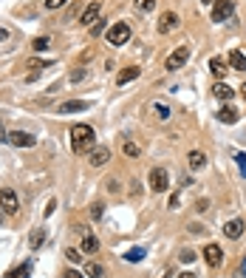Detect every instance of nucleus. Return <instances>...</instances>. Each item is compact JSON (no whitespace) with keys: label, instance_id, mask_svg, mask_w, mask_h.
<instances>
[{"label":"nucleus","instance_id":"31","mask_svg":"<svg viewBox=\"0 0 246 278\" xmlns=\"http://www.w3.org/2000/svg\"><path fill=\"white\" fill-rule=\"evenodd\" d=\"M153 6H156V0H139V9L142 12H153Z\"/></svg>","mask_w":246,"mask_h":278},{"label":"nucleus","instance_id":"1","mask_svg":"<svg viewBox=\"0 0 246 278\" xmlns=\"http://www.w3.org/2000/svg\"><path fill=\"white\" fill-rule=\"evenodd\" d=\"M96 145V134H93V128L85 125V122H77V125L71 128V148H74V153H88L91 148Z\"/></svg>","mask_w":246,"mask_h":278},{"label":"nucleus","instance_id":"18","mask_svg":"<svg viewBox=\"0 0 246 278\" xmlns=\"http://www.w3.org/2000/svg\"><path fill=\"white\" fill-rule=\"evenodd\" d=\"M213 94L218 97V100H224V103H229V100L235 97V94H232V88H229V85H224V82H215V85H213Z\"/></svg>","mask_w":246,"mask_h":278},{"label":"nucleus","instance_id":"37","mask_svg":"<svg viewBox=\"0 0 246 278\" xmlns=\"http://www.w3.org/2000/svg\"><path fill=\"white\" fill-rule=\"evenodd\" d=\"M130 193H133V196H139V193H142V187H139V182H133V185H130Z\"/></svg>","mask_w":246,"mask_h":278},{"label":"nucleus","instance_id":"3","mask_svg":"<svg viewBox=\"0 0 246 278\" xmlns=\"http://www.w3.org/2000/svg\"><path fill=\"white\" fill-rule=\"evenodd\" d=\"M167 187H170L167 171H164V168H153V171H150V190H153V193H164Z\"/></svg>","mask_w":246,"mask_h":278},{"label":"nucleus","instance_id":"26","mask_svg":"<svg viewBox=\"0 0 246 278\" xmlns=\"http://www.w3.org/2000/svg\"><path fill=\"white\" fill-rule=\"evenodd\" d=\"M102 213H105V205L93 202V205H91V219H102Z\"/></svg>","mask_w":246,"mask_h":278},{"label":"nucleus","instance_id":"8","mask_svg":"<svg viewBox=\"0 0 246 278\" xmlns=\"http://www.w3.org/2000/svg\"><path fill=\"white\" fill-rule=\"evenodd\" d=\"M229 14H232V0H213V20L215 23H224Z\"/></svg>","mask_w":246,"mask_h":278},{"label":"nucleus","instance_id":"16","mask_svg":"<svg viewBox=\"0 0 246 278\" xmlns=\"http://www.w3.org/2000/svg\"><path fill=\"white\" fill-rule=\"evenodd\" d=\"M187 162H190V171H201V168H207V156L201 151H192L187 156Z\"/></svg>","mask_w":246,"mask_h":278},{"label":"nucleus","instance_id":"36","mask_svg":"<svg viewBox=\"0 0 246 278\" xmlns=\"http://www.w3.org/2000/svg\"><path fill=\"white\" fill-rule=\"evenodd\" d=\"M82 77H85V71H82V69H77V71H74V74H71V80H74V82H79V80H82Z\"/></svg>","mask_w":246,"mask_h":278},{"label":"nucleus","instance_id":"21","mask_svg":"<svg viewBox=\"0 0 246 278\" xmlns=\"http://www.w3.org/2000/svg\"><path fill=\"white\" fill-rule=\"evenodd\" d=\"M45 242V230L43 227H37V230H31V239H29V244H31V250H40Z\"/></svg>","mask_w":246,"mask_h":278},{"label":"nucleus","instance_id":"39","mask_svg":"<svg viewBox=\"0 0 246 278\" xmlns=\"http://www.w3.org/2000/svg\"><path fill=\"white\" fill-rule=\"evenodd\" d=\"M6 37H9V32H6V29H0V40H6Z\"/></svg>","mask_w":246,"mask_h":278},{"label":"nucleus","instance_id":"34","mask_svg":"<svg viewBox=\"0 0 246 278\" xmlns=\"http://www.w3.org/2000/svg\"><path fill=\"white\" fill-rule=\"evenodd\" d=\"M62 3H65V0H45V6H48V9H60Z\"/></svg>","mask_w":246,"mask_h":278},{"label":"nucleus","instance_id":"41","mask_svg":"<svg viewBox=\"0 0 246 278\" xmlns=\"http://www.w3.org/2000/svg\"><path fill=\"white\" fill-rule=\"evenodd\" d=\"M201 3H213V0H201Z\"/></svg>","mask_w":246,"mask_h":278},{"label":"nucleus","instance_id":"2","mask_svg":"<svg viewBox=\"0 0 246 278\" xmlns=\"http://www.w3.org/2000/svg\"><path fill=\"white\" fill-rule=\"evenodd\" d=\"M127 40H130V26L127 23H113L108 29V43L111 46H124Z\"/></svg>","mask_w":246,"mask_h":278},{"label":"nucleus","instance_id":"40","mask_svg":"<svg viewBox=\"0 0 246 278\" xmlns=\"http://www.w3.org/2000/svg\"><path fill=\"white\" fill-rule=\"evenodd\" d=\"M241 97L246 100V80H244V85H241Z\"/></svg>","mask_w":246,"mask_h":278},{"label":"nucleus","instance_id":"7","mask_svg":"<svg viewBox=\"0 0 246 278\" xmlns=\"http://www.w3.org/2000/svg\"><path fill=\"white\" fill-rule=\"evenodd\" d=\"M204 261L213 267V270L215 267H221L224 264V250H221L218 244H207V247H204Z\"/></svg>","mask_w":246,"mask_h":278},{"label":"nucleus","instance_id":"5","mask_svg":"<svg viewBox=\"0 0 246 278\" xmlns=\"http://www.w3.org/2000/svg\"><path fill=\"white\" fill-rule=\"evenodd\" d=\"M0 208L6 210L9 216H14V213H17L20 202H17V193H14L11 187H3V190H0Z\"/></svg>","mask_w":246,"mask_h":278},{"label":"nucleus","instance_id":"28","mask_svg":"<svg viewBox=\"0 0 246 278\" xmlns=\"http://www.w3.org/2000/svg\"><path fill=\"white\" fill-rule=\"evenodd\" d=\"M45 46H48V37H37V40L31 43V48H34V51H43Z\"/></svg>","mask_w":246,"mask_h":278},{"label":"nucleus","instance_id":"25","mask_svg":"<svg viewBox=\"0 0 246 278\" xmlns=\"http://www.w3.org/2000/svg\"><path fill=\"white\" fill-rule=\"evenodd\" d=\"M26 66L29 69H48V66H54V60H29Z\"/></svg>","mask_w":246,"mask_h":278},{"label":"nucleus","instance_id":"23","mask_svg":"<svg viewBox=\"0 0 246 278\" xmlns=\"http://www.w3.org/2000/svg\"><path fill=\"white\" fill-rule=\"evenodd\" d=\"M96 250H99L96 236H85V239H82V253H96Z\"/></svg>","mask_w":246,"mask_h":278},{"label":"nucleus","instance_id":"38","mask_svg":"<svg viewBox=\"0 0 246 278\" xmlns=\"http://www.w3.org/2000/svg\"><path fill=\"white\" fill-rule=\"evenodd\" d=\"M179 278H195V273H179Z\"/></svg>","mask_w":246,"mask_h":278},{"label":"nucleus","instance_id":"12","mask_svg":"<svg viewBox=\"0 0 246 278\" xmlns=\"http://www.w3.org/2000/svg\"><path fill=\"white\" fill-rule=\"evenodd\" d=\"M91 103H85V100H68V103L60 105V114H79V111H88Z\"/></svg>","mask_w":246,"mask_h":278},{"label":"nucleus","instance_id":"19","mask_svg":"<svg viewBox=\"0 0 246 278\" xmlns=\"http://www.w3.org/2000/svg\"><path fill=\"white\" fill-rule=\"evenodd\" d=\"M29 273H31V261H23L20 267L9 270V273H6V278H29Z\"/></svg>","mask_w":246,"mask_h":278},{"label":"nucleus","instance_id":"10","mask_svg":"<svg viewBox=\"0 0 246 278\" xmlns=\"http://www.w3.org/2000/svg\"><path fill=\"white\" fill-rule=\"evenodd\" d=\"M6 139H9L11 145H17V148H34V145H37V139H34L31 134H26V131H11Z\"/></svg>","mask_w":246,"mask_h":278},{"label":"nucleus","instance_id":"11","mask_svg":"<svg viewBox=\"0 0 246 278\" xmlns=\"http://www.w3.org/2000/svg\"><path fill=\"white\" fill-rule=\"evenodd\" d=\"M176 26H179V14L176 12H164L158 17V32H161V35H170Z\"/></svg>","mask_w":246,"mask_h":278},{"label":"nucleus","instance_id":"27","mask_svg":"<svg viewBox=\"0 0 246 278\" xmlns=\"http://www.w3.org/2000/svg\"><path fill=\"white\" fill-rule=\"evenodd\" d=\"M124 153H127V156H139V153H142V148H139L136 142H124Z\"/></svg>","mask_w":246,"mask_h":278},{"label":"nucleus","instance_id":"20","mask_svg":"<svg viewBox=\"0 0 246 278\" xmlns=\"http://www.w3.org/2000/svg\"><path fill=\"white\" fill-rule=\"evenodd\" d=\"M229 66H232L235 71H246V57L238 51V48L235 51H229Z\"/></svg>","mask_w":246,"mask_h":278},{"label":"nucleus","instance_id":"4","mask_svg":"<svg viewBox=\"0 0 246 278\" xmlns=\"http://www.w3.org/2000/svg\"><path fill=\"white\" fill-rule=\"evenodd\" d=\"M187 60H190V48L181 46V48H176V51H173V54L164 60V66H167V71H179L181 66L187 63Z\"/></svg>","mask_w":246,"mask_h":278},{"label":"nucleus","instance_id":"42","mask_svg":"<svg viewBox=\"0 0 246 278\" xmlns=\"http://www.w3.org/2000/svg\"><path fill=\"white\" fill-rule=\"evenodd\" d=\"M244 273H246V261H244Z\"/></svg>","mask_w":246,"mask_h":278},{"label":"nucleus","instance_id":"22","mask_svg":"<svg viewBox=\"0 0 246 278\" xmlns=\"http://www.w3.org/2000/svg\"><path fill=\"white\" fill-rule=\"evenodd\" d=\"M150 108H153V114H156V119H161V122H167V119H170V108H167L164 103H153Z\"/></svg>","mask_w":246,"mask_h":278},{"label":"nucleus","instance_id":"14","mask_svg":"<svg viewBox=\"0 0 246 278\" xmlns=\"http://www.w3.org/2000/svg\"><path fill=\"white\" fill-rule=\"evenodd\" d=\"M210 71H213L215 77H224V74H229V63L224 57H213L210 60Z\"/></svg>","mask_w":246,"mask_h":278},{"label":"nucleus","instance_id":"24","mask_svg":"<svg viewBox=\"0 0 246 278\" xmlns=\"http://www.w3.org/2000/svg\"><path fill=\"white\" fill-rule=\"evenodd\" d=\"M85 273H88L91 278H105V267L96 264V261H91V264L85 267Z\"/></svg>","mask_w":246,"mask_h":278},{"label":"nucleus","instance_id":"15","mask_svg":"<svg viewBox=\"0 0 246 278\" xmlns=\"http://www.w3.org/2000/svg\"><path fill=\"white\" fill-rule=\"evenodd\" d=\"M218 119H221L224 125H235L238 122V111L232 108V105H224V108L218 111Z\"/></svg>","mask_w":246,"mask_h":278},{"label":"nucleus","instance_id":"29","mask_svg":"<svg viewBox=\"0 0 246 278\" xmlns=\"http://www.w3.org/2000/svg\"><path fill=\"white\" fill-rule=\"evenodd\" d=\"M102 32H105V20H102V17H99L96 23L91 26V35H102Z\"/></svg>","mask_w":246,"mask_h":278},{"label":"nucleus","instance_id":"9","mask_svg":"<svg viewBox=\"0 0 246 278\" xmlns=\"http://www.w3.org/2000/svg\"><path fill=\"white\" fill-rule=\"evenodd\" d=\"M88 159H91V165H93V168H102L105 162H111V148H105V145H93Z\"/></svg>","mask_w":246,"mask_h":278},{"label":"nucleus","instance_id":"32","mask_svg":"<svg viewBox=\"0 0 246 278\" xmlns=\"http://www.w3.org/2000/svg\"><path fill=\"white\" fill-rule=\"evenodd\" d=\"M65 255L71 258V261H82V250H74V247H71V250H65Z\"/></svg>","mask_w":246,"mask_h":278},{"label":"nucleus","instance_id":"30","mask_svg":"<svg viewBox=\"0 0 246 278\" xmlns=\"http://www.w3.org/2000/svg\"><path fill=\"white\" fill-rule=\"evenodd\" d=\"M142 255H145V250H139V247H136V250H130V253L124 255V258H127V261H139Z\"/></svg>","mask_w":246,"mask_h":278},{"label":"nucleus","instance_id":"35","mask_svg":"<svg viewBox=\"0 0 246 278\" xmlns=\"http://www.w3.org/2000/svg\"><path fill=\"white\" fill-rule=\"evenodd\" d=\"M62 278H82V273H77V270H65Z\"/></svg>","mask_w":246,"mask_h":278},{"label":"nucleus","instance_id":"33","mask_svg":"<svg viewBox=\"0 0 246 278\" xmlns=\"http://www.w3.org/2000/svg\"><path fill=\"white\" fill-rule=\"evenodd\" d=\"M181 261H187V264L195 261V253H192V250H181Z\"/></svg>","mask_w":246,"mask_h":278},{"label":"nucleus","instance_id":"13","mask_svg":"<svg viewBox=\"0 0 246 278\" xmlns=\"http://www.w3.org/2000/svg\"><path fill=\"white\" fill-rule=\"evenodd\" d=\"M241 233H244V221L241 219H232L224 224V236L226 239H241Z\"/></svg>","mask_w":246,"mask_h":278},{"label":"nucleus","instance_id":"6","mask_svg":"<svg viewBox=\"0 0 246 278\" xmlns=\"http://www.w3.org/2000/svg\"><path fill=\"white\" fill-rule=\"evenodd\" d=\"M99 12H102V3H99V0L88 3V6L82 9V14H79V23H82V26H93L96 20H99Z\"/></svg>","mask_w":246,"mask_h":278},{"label":"nucleus","instance_id":"17","mask_svg":"<svg viewBox=\"0 0 246 278\" xmlns=\"http://www.w3.org/2000/svg\"><path fill=\"white\" fill-rule=\"evenodd\" d=\"M136 77H139V69H136V66H127V69H122V71H119L116 82H119V85H127V82H130V80H136Z\"/></svg>","mask_w":246,"mask_h":278}]
</instances>
